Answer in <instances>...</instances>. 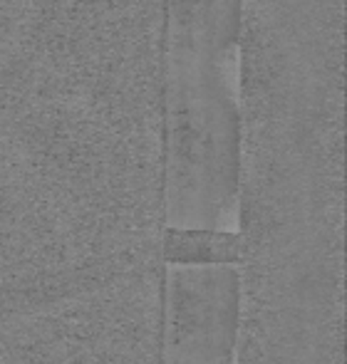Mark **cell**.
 Instances as JSON below:
<instances>
[{
    "label": "cell",
    "instance_id": "7a4b0ae2",
    "mask_svg": "<svg viewBox=\"0 0 347 364\" xmlns=\"http://www.w3.org/2000/svg\"><path fill=\"white\" fill-rule=\"evenodd\" d=\"M246 243L236 230H164L166 265H243Z\"/></svg>",
    "mask_w": 347,
    "mask_h": 364
},
{
    "label": "cell",
    "instance_id": "6da1fadb",
    "mask_svg": "<svg viewBox=\"0 0 347 364\" xmlns=\"http://www.w3.org/2000/svg\"><path fill=\"white\" fill-rule=\"evenodd\" d=\"M241 0H164V191L216 208L241 183Z\"/></svg>",
    "mask_w": 347,
    "mask_h": 364
}]
</instances>
